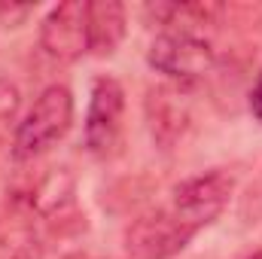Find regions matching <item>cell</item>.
Listing matches in <instances>:
<instances>
[{"instance_id":"cell-7","label":"cell","mask_w":262,"mask_h":259,"mask_svg":"<svg viewBox=\"0 0 262 259\" xmlns=\"http://www.w3.org/2000/svg\"><path fill=\"white\" fill-rule=\"evenodd\" d=\"M37 217L40 213L21 198H12L0 210V259H43V232Z\"/></svg>"},{"instance_id":"cell-4","label":"cell","mask_w":262,"mask_h":259,"mask_svg":"<svg viewBox=\"0 0 262 259\" xmlns=\"http://www.w3.org/2000/svg\"><path fill=\"white\" fill-rule=\"evenodd\" d=\"M125 119V89L113 76H98L92 82L89 113H85V149L92 156H110L122 140Z\"/></svg>"},{"instance_id":"cell-3","label":"cell","mask_w":262,"mask_h":259,"mask_svg":"<svg viewBox=\"0 0 262 259\" xmlns=\"http://www.w3.org/2000/svg\"><path fill=\"white\" fill-rule=\"evenodd\" d=\"M198 232L168 207H156L149 213H140L128 229H125V253L128 259H171Z\"/></svg>"},{"instance_id":"cell-11","label":"cell","mask_w":262,"mask_h":259,"mask_svg":"<svg viewBox=\"0 0 262 259\" xmlns=\"http://www.w3.org/2000/svg\"><path fill=\"white\" fill-rule=\"evenodd\" d=\"M61 259H92L89 253H67V256H61Z\"/></svg>"},{"instance_id":"cell-9","label":"cell","mask_w":262,"mask_h":259,"mask_svg":"<svg viewBox=\"0 0 262 259\" xmlns=\"http://www.w3.org/2000/svg\"><path fill=\"white\" fill-rule=\"evenodd\" d=\"M18 104H21V92H18V85L9 82V79H0V125L9 122V119L15 116Z\"/></svg>"},{"instance_id":"cell-6","label":"cell","mask_w":262,"mask_h":259,"mask_svg":"<svg viewBox=\"0 0 262 259\" xmlns=\"http://www.w3.org/2000/svg\"><path fill=\"white\" fill-rule=\"evenodd\" d=\"M232 189L235 180L226 171H207V174H195L189 180H183L174 198H171V210L177 217H183L195 232H201L204 226H210L232 201Z\"/></svg>"},{"instance_id":"cell-5","label":"cell","mask_w":262,"mask_h":259,"mask_svg":"<svg viewBox=\"0 0 262 259\" xmlns=\"http://www.w3.org/2000/svg\"><path fill=\"white\" fill-rule=\"evenodd\" d=\"M92 0H64L58 3L40 25V46L55 61H76L92 52Z\"/></svg>"},{"instance_id":"cell-10","label":"cell","mask_w":262,"mask_h":259,"mask_svg":"<svg viewBox=\"0 0 262 259\" xmlns=\"http://www.w3.org/2000/svg\"><path fill=\"white\" fill-rule=\"evenodd\" d=\"M250 110H253V116L262 122V73L256 76V82H253V92H250Z\"/></svg>"},{"instance_id":"cell-2","label":"cell","mask_w":262,"mask_h":259,"mask_svg":"<svg viewBox=\"0 0 262 259\" xmlns=\"http://www.w3.org/2000/svg\"><path fill=\"white\" fill-rule=\"evenodd\" d=\"M73 122V95L67 85H49L40 92L34 107L25 113L12 137V159L15 162H31L49 153Z\"/></svg>"},{"instance_id":"cell-8","label":"cell","mask_w":262,"mask_h":259,"mask_svg":"<svg viewBox=\"0 0 262 259\" xmlns=\"http://www.w3.org/2000/svg\"><path fill=\"white\" fill-rule=\"evenodd\" d=\"M89 21H92V52L95 55H113L116 46L125 37V6L119 0H92L89 3Z\"/></svg>"},{"instance_id":"cell-1","label":"cell","mask_w":262,"mask_h":259,"mask_svg":"<svg viewBox=\"0 0 262 259\" xmlns=\"http://www.w3.org/2000/svg\"><path fill=\"white\" fill-rule=\"evenodd\" d=\"M159 12H165L168 18L162 21L165 31L149 43V52H146V61L156 73L180 82V85H189L201 79L204 73H210L216 64V49L213 43L198 34L192 25H204L195 21L192 15H198L201 6H156Z\"/></svg>"}]
</instances>
